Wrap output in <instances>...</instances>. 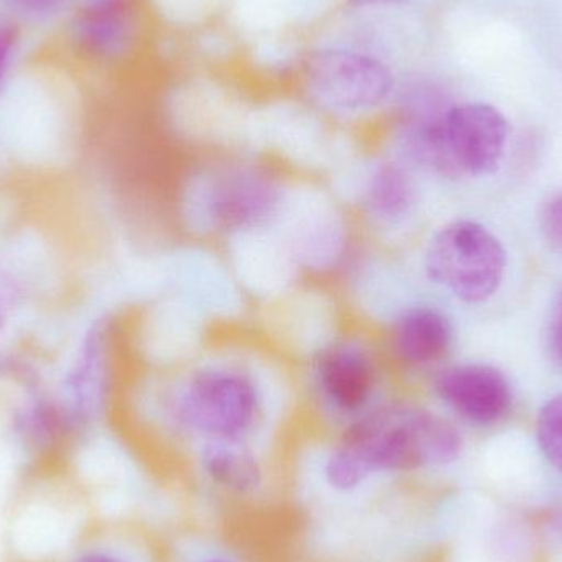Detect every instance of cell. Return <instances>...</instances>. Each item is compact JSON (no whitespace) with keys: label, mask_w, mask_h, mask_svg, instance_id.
I'll use <instances>...</instances> for the list:
<instances>
[{"label":"cell","mask_w":562,"mask_h":562,"mask_svg":"<svg viewBox=\"0 0 562 562\" xmlns=\"http://www.w3.org/2000/svg\"><path fill=\"white\" fill-rule=\"evenodd\" d=\"M380 487L449 468L462 458L464 438L445 416L412 405H375L337 436Z\"/></svg>","instance_id":"cell-1"},{"label":"cell","mask_w":562,"mask_h":562,"mask_svg":"<svg viewBox=\"0 0 562 562\" xmlns=\"http://www.w3.org/2000/svg\"><path fill=\"white\" fill-rule=\"evenodd\" d=\"M165 416L190 451L206 442L259 445L267 425V396L246 367L210 362L178 383Z\"/></svg>","instance_id":"cell-2"},{"label":"cell","mask_w":562,"mask_h":562,"mask_svg":"<svg viewBox=\"0 0 562 562\" xmlns=\"http://www.w3.org/2000/svg\"><path fill=\"white\" fill-rule=\"evenodd\" d=\"M286 193L276 177L250 167L204 171L187 196L188 220L206 233L240 234L269 229L279 220Z\"/></svg>","instance_id":"cell-3"},{"label":"cell","mask_w":562,"mask_h":562,"mask_svg":"<svg viewBox=\"0 0 562 562\" xmlns=\"http://www.w3.org/2000/svg\"><path fill=\"white\" fill-rule=\"evenodd\" d=\"M505 269L507 252L501 240L474 221L446 224L426 247L428 279L464 303H482L494 296Z\"/></svg>","instance_id":"cell-4"},{"label":"cell","mask_w":562,"mask_h":562,"mask_svg":"<svg viewBox=\"0 0 562 562\" xmlns=\"http://www.w3.org/2000/svg\"><path fill=\"white\" fill-rule=\"evenodd\" d=\"M190 481L216 510L256 512L276 497V475L259 445L206 442L190 451Z\"/></svg>","instance_id":"cell-5"},{"label":"cell","mask_w":562,"mask_h":562,"mask_svg":"<svg viewBox=\"0 0 562 562\" xmlns=\"http://www.w3.org/2000/svg\"><path fill=\"white\" fill-rule=\"evenodd\" d=\"M311 380L321 409L344 428L375 406L379 362L360 340H333L314 357Z\"/></svg>","instance_id":"cell-6"},{"label":"cell","mask_w":562,"mask_h":562,"mask_svg":"<svg viewBox=\"0 0 562 562\" xmlns=\"http://www.w3.org/2000/svg\"><path fill=\"white\" fill-rule=\"evenodd\" d=\"M306 78L321 102L346 112L379 108L395 86L392 71L382 61L344 49L317 53L307 65Z\"/></svg>","instance_id":"cell-7"},{"label":"cell","mask_w":562,"mask_h":562,"mask_svg":"<svg viewBox=\"0 0 562 562\" xmlns=\"http://www.w3.org/2000/svg\"><path fill=\"white\" fill-rule=\"evenodd\" d=\"M449 178L484 177L501 165L508 142V122L494 105L449 108L442 122Z\"/></svg>","instance_id":"cell-8"},{"label":"cell","mask_w":562,"mask_h":562,"mask_svg":"<svg viewBox=\"0 0 562 562\" xmlns=\"http://www.w3.org/2000/svg\"><path fill=\"white\" fill-rule=\"evenodd\" d=\"M435 390L442 403L472 425L501 422L514 403L504 373L484 363H462L442 370L436 376Z\"/></svg>","instance_id":"cell-9"},{"label":"cell","mask_w":562,"mask_h":562,"mask_svg":"<svg viewBox=\"0 0 562 562\" xmlns=\"http://www.w3.org/2000/svg\"><path fill=\"white\" fill-rule=\"evenodd\" d=\"M280 214L288 216L286 239L281 243L296 266L327 269L342 257L346 250V227L336 207L327 201H314L307 207H300V216H296L284 200Z\"/></svg>","instance_id":"cell-10"},{"label":"cell","mask_w":562,"mask_h":562,"mask_svg":"<svg viewBox=\"0 0 562 562\" xmlns=\"http://www.w3.org/2000/svg\"><path fill=\"white\" fill-rule=\"evenodd\" d=\"M389 344L395 359L405 366H432L451 349V323L436 307L412 306L393 321Z\"/></svg>","instance_id":"cell-11"},{"label":"cell","mask_w":562,"mask_h":562,"mask_svg":"<svg viewBox=\"0 0 562 562\" xmlns=\"http://www.w3.org/2000/svg\"><path fill=\"white\" fill-rule=\"evenodd\" d=\"M108 327L95 324L86 334L75 367L66 380L68 405L66 413L75 428L91 422L104 402L108 386Z\"/></svg>","instance_id":"cell-12"},{"label":"cell","mask_w":562,"mask_h":562,"mask_svg":"<svg viewBox=\"0 0 562 562\" xmlns=\"http://www.w3.org/2000/svg\"><path fill=\"white\" fill-rule=\"evenodd\" d=\"M360 198L363 211L376 226L395 229L412 216L418 191L408 168L398 161H383L367 175Z\"/></svg>","instance_id":"cell-13"},{"label":"cell","mask_w":562,"mask_h":562,"mask_svg":"<svg viewBox=\"0 0 562 562\" xmlns=\"http://www.w3.org/2000/svg\"><path fill=\"white\" fill-rule=\"evenodd\" d=\"M128 0H86L75 22V36L86 53L99 58L117 55L131 38Z\"/></svg>","instance_id":"cell-14"},{"label":"cell","mask_w":562,"mask_h":562,"mask_svg":"<svg viewBox=\"0 0 562 562\" xmlns=\"http://www.w3.org/2000/svg\"><path fill=\"white\" fill-rule=\"evenodd\" d=\"M168 562H262L246 541L223 528L190 530L170 541Z\"/></svg>","instance_id":"cell-15"},{"label":"cell","mask_w":562,"mask_h":562,"mask_svg":"<svg viewBox=\"0 0 562 562\" xmlns=\"http://www.w3.org/2000/svg\"><path fill=\"white\" fill-rule=\"evenodd\" d=\"M537 441L547 461L562 474V393L540 409Z\"/></svg>","instance_id":"cell-16"},{"label":"cell","mask_w":562,"mask_h":562,"mask_svg":"<svg viewBox=\"0 0 562 562\" xmlns=\"http://www.w3.org/2000/svg\"><path fill=\"white\" fill-rule=\"evenodd\" d=\"M75 562H168L167 544H140L137 550L122 548H92Z\"/></svg>","instance_id":"cell-17"},{"label":"cell","mask_w":562,"mask_h":562,"mask_svg":"<svg viewBox=\"0 0 562 562\" xmlns=\"http://www.w3.org/2000/svg\"><path fill=\"white\" fill-rule=\"evenodd\" d=\"M541 229L553 249L562 252V193L554 194L541 213Z\"/></svg>","instance_id":"cell-18"},{"label":"cell","mask_w":562,"mask_h":562,"mask_svg":"<svg viewBox=\"0 0 562 562\" xmlns=\"http://www.w3.org/2000/svg\"><path fill=\"white\" fill-rule=\"evenodd\" d=\"M7 2L13 10L29 19L43 20L61 12L68 0H7Z\"/></svg>","instance_id":"cell-19"},{"label":"cell","mask_w":562,"mask_h":562,"mask_svg":"<svg viewBox=\"0 0 562 562\" xmlns=\"http://www.w3.org/2000/svg\"><path fill=\"white\" fill-rule=\"evenodd\" d=\"M15 30L7 20L0 19V89H2L3 79H5L13 52H15Z\"/></svg>","instance_id":"cell-20"},{"label":"cell","mask_w":562,"mask_h":562,"mask_svg":"<svg viewBox=\"0 0 562 562\" xmlns=\"http://www.w3.org/2000/svg\"><path fill=\"white\" fill-rule=\"evenodd\" d=\"M548 347H550L551 357H553L554 362L560 363L562 367V293L558 297L553 316H551Z\"/></svg>","instance_id":"cell-21"},{"label":"cell","mask_w":562,"mask_h":562,"mask_svg":"<svg viewBox=\"0 0 562 562\" xmlns=\"http://www.w3.org/2000/svg\"><path fill=\"white\" fill-rule=\"evenodd\" d=\"M353 5L366 7V5H379V3H396L403 2V0H350Z\"/></svg>","instance_id":"cell-22"}]
</instances>
